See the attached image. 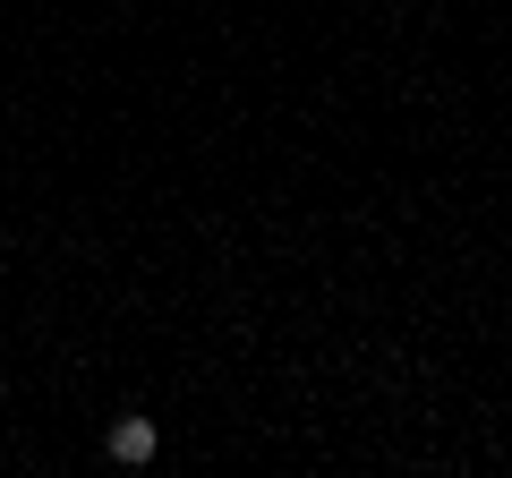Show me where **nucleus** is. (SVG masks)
Instances as JSON below:
<instances>
[{"label": "nucleus", "instance_id": "1", "mask_svg": "<svg viewBox=\"0 0 512 478\" xmlns=\"http://www.w3.org/2000/svg\"><path fill=\"white\" fill-rule=\"evenodd\" d=\"M154 419H111V461H128V470H137V461H154Z\"/></svg>", "mask_w": 512, "mask_h": 478}]
</instances>
